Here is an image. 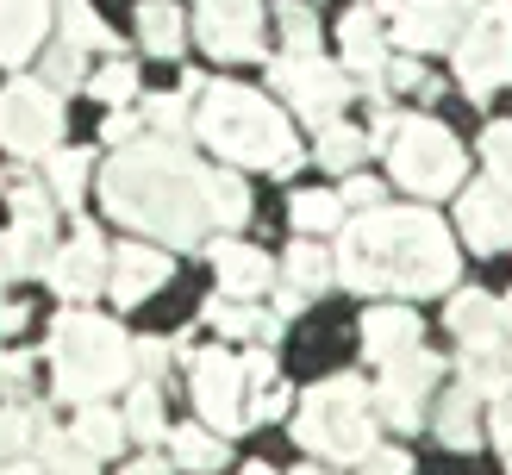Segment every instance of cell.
I'll use <instances>...</instances> for the list:
<instances>
[{"mask_svg": "<svg viewBox=\"0 0 512 475\" xmlns=\"http://www.w3.org/2000/svg\"><path fill=\"white\" fill-rule=\"evenodd\" d=\"M100 200L119 225L144 238H163L175 250L207 244V169L188 157V144L169 138H138L100 175Z\"/></svg>", "mask_w": 512, "mask_h": 475, "instance_id": "1", "label": "cell"}, {"mask_svg": "<svg viewBox=\"0 0 512 475\" xmlns=\"http://www.w3.org/2000/svg\"><path fill=\"white\" fill-rule=\"evenodd\" d=\"M338 275L356 294H444L456 282V238L425 207H375L344 225Z\"/></svg>", "mask_w": 512, "mask_h": 475, "instance_id": "2", "label": "cell"}, {"mask_svg": "<svg viewBox=\"0 0 512 475\" xmlns=\"http://www.w3.org/2000/svg\"><path fill=\"white\" fill-rule=\"evenodd\" d=\"M194 132L207 138L225 163H238V169L288 175L300 163L294 125L281 119L275 100H263L244 82H200V94H194Z\"/></svg>", "mask_w": 512, "mask_h": 475, "instance_id": "3", "label": "cell"}, {"mask_svg": "<svg viewBox=\"0 0 512 475\" xmlns=\"http://www.w3.org/2000/svg\"><path fill=\"white\" fill-rule=\"evenodd\" d=\"M132 369H138L132 338H125L113 319L63 313L50 325V388H57V400L94 407V400H107L113 388L132 382Z\"/></svg>", "mask_w": 512, "mask_h": 475, "instance_id": "4", "label": "cell"}, {"mask_svg": "<svg viewBox=\"0 0 512 475\" xmlns=\"http://www.w3.org/2000/svg\"><path fill=\"white\" fill-rule=\"evenodd\" d=\"M375 394L356 382V375H331V382L306 388L300 394V413H294V444L306 457H325V463H344L356 469L375 450Z\"/></svg>", "mask_w": 512, "mask_h": 475, "instance_id": "5", "label": "cell"}, {"mask_svg": "<svg viewBox=\"0 0 512 475\" xmlns=\"http://www.w3.org/2000/svg\"><path fill=\"white\" fill-rule=\"evenodd\" d=\"M388 169H394V182H400L406 194L438 200V194H456V188H463V144H456L438 119L406 113V119L394 125V138H388Z\"/></svg>", "mask_w": 512, "mask_h": 475, "instance_id": "6", "label": "cell"}, {"mask_svg": "<svg viewBox=\"0 0 512 475\" xmlns=\"http://www.w3.org/2000/svg\"><path fill=\"white\" fill-rule=\"evenodd\" d=\"M506 82H512V0H494V7H475V19L456 38V88L469 100H488Z\"/></svg>", "mask_w": 512, "mask_h": 475, "instance_id": "7", "label": "cell"}, {"mask_svg": "<svg viewBox=\"0 0 512 475\" xmlns=\"http://www.w3.org/2000/svg\"><path fill=\"white\" fill-rule=\"evenodd\" d=\"M63 138V100L44 82H7L0 88V144L13 157H50Z\"/></svg>", "mask_w": 512, "mask_h": 475, "instance_id": "8", "label": "cell"}, {"mask_svg": "<svg viewBox=\"0 0 512 475\" xmlns=\"http://www.w3.org/2000/svg\"><path fill=\"white\" fill-rule=\"evenodd\" d=\"M275 88L288 94V107L306 125L325 132V125L344 113V100H350V75L331 69L325 57H275Z\"/></svg>", "mask_w": 512, "mask_h": 475, "instance_id": "9", "label": "cell"}, {"mask_svg": "<svg viewBox=\"0 0 512 475\" xmlns=\"http://www.w3.org/2000/svg\"><path fill=\"white\" fill-rule=\"evenodd\" d=\"M194 413L219 438L244 425V363L232 350H200L194 357Z\"/></svg>", "mask_w": 512, "mask_h": 475, "instance_id": "10", "label": "cell"}, {"mask_svg": "<svg viewBox=\"0 0 512 475\" xmlns=\"http://www.w3.org/2000/svg\"><path fill=\"white\" fill-rule=\"evenodd\" d=\"M444 363L431 357V350H413V357H400L381 369V388H375V419L400 425V432H413V425H425V400L431 388H438Z\"/></svg>", "mask_w": 512, "mask_h": 475, "instance_id": "11", "label": "cell"}, {"mask_svg": "<svg viewBox=\"0 0 512 475\" xmlns=\"http://www.w3.org/2000/svg\"><path fill=\"white\" fill-rule=\"evenodd\" d=\"M381 13L394 19V38L406 50H444L475 19V0H381Z\"/></svg>", "mask_w": 512, "mask_h": 475, "instance_id": "12", "label": "cell"}, {"mask_svg": "<svg viewBox=\"0 0 512 475\" xmlns=\"http://www.w3.org/2000/svg\"><path fill=\"white\" fill-rule=\"evenodd\" d=\"M194 32L207 44V57L244 63V57L263 50V7H256V0H200Z\"/></svg>", "mask_w": 512, "mask_h": 475, "instance_id": "13", "label": "cell"}, {"mask_svg": "<svg viewBox=\"0 0 512 475\" xmlns=\"http://www.w3.org/2000/svg\"><path fill=\"white\" fill-rule=\"evenodd\" d=\"M44 275H50V288H57L63 300H88V294H100V288H107V275H113L107 238H100L94 225L82 219L69 244H57V250H50V269H44Z\"/></svg>", "mask_w": 512, "mask_h": 475, "instance_id": "14", "label": "cell"}, {"mask_svg": "<svg viewBox=\"0 0 512 475\" xmlns=\"http://www.w3.org/2000/svg\"><path fill=\"white\" fill-rule=\"evenodd\" d=\"M456 225H463V238L481 250V257L512 250V188H500V182L463 188V200H456Z\"/></svg>", "mask_w": 512, "mask_h": 475, "instance_id": "15", "label": "cell"}, {"mask_svg": "<svg viewBox=\"0 0 512 475\" xmlns=\"http://www.w3.org/2000/svg\"><path fill=\"white\" fill-rule=\"evenodd\" d=\"M450 332H456V344H463V357H500V350H506L500 300L481 294V288H463L450 300Z\"/></svg>", "mask_w": 512, "mask_h": 475, "instance_id": "16", "label": "cell"}, {"mask_svg": "<svg viewBox=\"0 0 512 475\" xmlns=\"http://www.w3.org/2000/svg\"><path fill=\"white\" fill-rule=\"evenodd\" d=\"M50 232H57L50 188H13V244L25 269H50Z\"/></svg>", "mask_w": 512, "mask_h": 475, "instance_id": "17", "label": "cell"}, {"mask_svg": "<svg viewBox=\"0 0 512 475\" xmlns=\"http://www.w3.org/2000/svg\"><path fill=\"white\" fill-rule=\"evenodd\" d=\"M207 257H213V269H219V294H225V300H256V294H269V282H275V263H269L256 244L219 238V244H207Z\"/></svg>", "mask_w": 512, "mask_h": 475, "instance_id": "18", "label": "cell"}, {"mask_svg": "<svg viewBox=\"0 0 512 475\" xmlns=\"http://www.w3.org/2000/svg\"><path fill=\"white\" fill-rule=\"evenodd\" d=\"M169 282V257L157 244H119L113 250V275H107V288L119 307H138V300H150Z\"/></svg>", "mask_w": 512, "mask_h": 475, "instance_id": "19", "label": "cell"}, {"mask_svg": "<svg viewBox=\"0 0 512 475\" xmlns=\"http://www.w3.org/2000/svg\"><path fill=\"white\" fill-rule=\"evenodd\" d=\"M44 32H50V0H0V63L7 69L38 57Z\"/></svg>", "mask_w": 512, "mask_h": 475, "instance_id": "20", "label": "cell"}, {"mask_svg": "<svg viewBox=\"0 0 512 475\" xmlns=\"http://www.w3.org/2000/svg\"><path fill=\"white\" fill-rule=\"evenodd\" d=\"M338 38H344V63L363 75V82H381V75H388V38H381V19L369 7H350Z\"/></svg>", "mask_w": 512, "mask_h": 475, "instance_id": "21", "label": "cell"}, {"mask_svg": "<svg viewBox=\"0 0 512 475\" xmlns=\"http://www.w3.org/2000/svg\"><path fill=\"white\" fill-rule=\"evenodd\" d=\"M363 350L375 363H400V357H413L419 350V319L406 313V307H375L363 319Z\"/></svg>", "mask_w": 512, "mask_h": 475, "instance_id": "22", "label": "cell"}, {"mask_svg": "<svg viewBox=\"0 0 512 475\" xmlns=\"http://www.w3.org/2000/svg\"><path fill=\"white\" fill-rule=\"evenodd\" d=\"M169 463L194 469V475H213L225 463V438L207 432V425H175V432H169Z\"/></svg>", "mask_w": 512, "mask_h": 475, "instance_id": "23", "label": "cell"}, {"mask_svg": "<svg viewBox=\"0 0 512 475\" xmlns=\"http://www.w3.org/2000/svg\"><path fill=\"white\" fill-rule=\"evenodd\" d=\"M38 457H44V475H94L100 457L75 438V432H57V425H38Z\"/></svg>", "mask_w": 512, "mask_h": 475, "instance_id": "24", "label": "cell"}, {"mask_svg": "<svg viewBox=\"0 0 512 475\" xmlns=\"http://www.w3.org/2000/svg\"><path fill=\"white\" fill-rule=\"evenodd\" d=\"M331 269H338V263H331L319 244H306V238L288 250V257H281V275H288V294H300V300L325 294V288H331Z\"/></svg>", "mask_w": 512, "mask_h": 475, "instance_id": "25", "label": "cell"}, {"mask_svg": "<svg viewBox=\"0 0 512 475\" xmlns=\"http://www.w3.org/2000/svg\"><path fill=\"white\" fill-rule=\"evenodd\" d=\"M431 432H438V444H444V450H475V444H481V425H475V394H469V388L444 394V407H438V419H431Z\"/></svg>", "mask_w": 512, "mask_h": 475, "instance_id": "26", "label": "cell"}, {"mask_svg": "<svg viewBox=\"0 0 512 475\" xmlns=\"http://www.w3.org/2000/svg\"><path fill=\"white\" fill-rule=\"evenodd\" d=\"M182 13L169 7V0H144L138 7V38H144V50H157V57H182Z\"/></svg>", "mask_w": 512, "mask_h": 475, "instance_id": "27", "label": "cell"}, {"mask_svg": "<svg viewBox=\"0 0 512 475\" xmlns=\"http://www.w3.org/2000/svg\"><path fill=\"white\" fill-rule=\"evenodd\" d=\"M125 438H138V444L169 438V419H163V388H157V382H138V388H132V400H125Z\"/></svg>", "mask_w": 512, "mask_h": 475, "instance_id": "28", "label": "cell"}, {"mask_svg": "<svg viewBox=\"0 0 512 475\" xmlns=\"http://www.w3.org/2000/svg\"><path fill=\"white\" fill-rule=\"evenodd\" d=\"M207 325L213 332H225V338H275L281 332V319H269V313H256V307H238V300H207Z\"/></svg>", "mask_w": 512, "mask_h": 475, "instance_id": "29", "label": "cell"}, {"mask_svg": "<svg viewBox=\"0 0 512 475\" xmlns=\"http://www.w3.org/2000/svg\"><path fill=\"white\" fill-rule=\"evenodd\" d=\"M207 219L213 225H244L250 219V188L232 169H207Z\"/></svg>", "mask_w": 512, "mask_h": 475, "instance_id": "30", "label": "cell"}, {"mask_svg": "<svg viewBox=\"0 0 512 475\" xmlns=\"http://www.w3.org/2000/svg\"><path fill=\"white\" fill-rule=\"evenodd\" d=\"M57 19H63V44L75 50H113V32L88 0H57Z\"/></svg>", "mask_w": 512, "mask_h": 475, "instance_id": "31", "label": "cell"}, {"mask_svg": "<svg viewBox=\"0 0 512 475\" xmlns=\"http://www.w3.org/2000/svg\"><path fill=\"white\" fill-rule=\"evenodd\" d=\"M288 219L300 225V238H313V232H338L344 225V200L338 194H325V188H306L288 200Z\"/></svg>", "mask_w": 512, "mask_h": 475, "instance_id": "32", "label": "cell"}, {"mask_svg": "<svg viewBox=\"0 0 512 475\" xmlns=\"http://www.w3.org/2000/svg\"><path fill=\"white\" fill-rule=\"evenodd\" d=\"M275 25H281V44H288V57H319V19L306 0H281L275 7Z\"/></svg>", "mask_w": 512, "mask_h": 475, "instance_id": "33", "label": "cell"}, {"mask_svg": "<svg viewBox=\"0 0 512 475\" xmlns=\"http://www.w3.org/2000/svg\"><path fill=\"white\" fill-rule=\"evenodd\" d=\"M75 438H82L94 457H113V450L125 444V413H113V407H82V419H75Z\"/></svg>", "mask_w": 512, "mask_h": 475, "instance_id": "34", "label": "cell"}, {"mask_svg": "<svg viewBox=\"0 0 512 475\" xmlns=\"http://www.w3.org/2000/svg\"><path fill=\"white\" fill-rule=\"evenodd\" d=\"M363 150H369V138L356 132V125L331 119L325 132H319V144H313V157H319L325 169H356V163H363Z\"/></svg>", "mask_w": 512, "mask_h": 475, "instance_id": "35", "label": "cell"}, {"mask_svg": "<svg viewBox=\"0 0 512 475\" xmlns=\"http://www.w3.org/2000/svg\"><path fill=\"white\" fill-rule=\"evenodd\" d=\"M88 150H50V200L57 207H75L82 200V188H88Z\"/></svg>", "mask_w": 512, "mask_h": 475, "instance_id": "36", "label": "cell"}, {"mask_svg": "<svg viewBox=\"0 0 512 475\" xmlns=\"http://www.w3.org/2000/svg\"><path fill=\"white\" fill-rule=\"evenodd\" d=\"M144 119L157 125V138H169V144H182V132L194 125V94L182 88V94H163V100H150L144 107Z\"/></svg>", "mask_w": 512, "mask_h": 475, "instance_id": "37", "label": "cell"}, {"mask_svg": "<svg viewBox=\"0 0 512 475\" xmlns=\"http://www.w3.org/2000/svg\"><path fill=\"white\" fill-rule=\"evenodd\" d=\"M88 94L100 100V107H125V100H132L138 94V69L132 63H107V69H100V75H88Z\"/></svg>", "mask_w": 512, "mask_h": 475, "instance_id": "38", "label": "cell"}, {"mask_svg": "<svg viewBox=\"0 0 512 475\" xmlns=\"http://www.w3.org/2000/svg\"><path fill=\"white\" fill-rule=\"evenodd\" d=\"M25 444H38V413L32 407H7V413H0V469L19 463Z\"/></svg>", "mask_w": 512, "mask_h": 475, "instance_id": "39", "label": "cell"}, {"mask_svg": "<svg viewBox=\"0 0 512 475\" xmlns=\"http://www.w3.org/2000/svg\"><path fill=\"white\" fill-rule=\"evenodd\" d=\"M481 157H488L494 182H500V188H512V119H506V125H488V132H481Z\"/></svg>", "mask_w": 512, "mask_h": 475, "instance_id": "40", "label": "cell"}, {"mask_svg": "<svg viewBox=\"0 0 512 475\" xmlns=\"http://www.w3.org/2000/svg\"><path fill=\"white\" fill-rule=\"evenodd\" d=\"M75 82H82V50H75V44H57V50H50V57H44V88H75Z\"/></svg>", "mask_w": 512, "mask_h": 475, "instance_id": "41", "label": "cell"}, {"mask_svg": "<svg viewBox=\"0 0 512 475\" xmlns=\"http://www.w3.org/2000/svg\"><path fill=\"white\" fill-rule=\"evenodd\" d=\"M356 475H413V457L406 450H388V444H375L363 463H356Z\"/></svg>", "mask_w": 512, "mask_h": 475, "instance_id": "42", "label": "cell"}, {"mask_svg": "<svg viewBox=\"0 0 512 475\" xmlns=\"http://www.w3.org/2000/svg\"><path fill=\"white\" fill-rule=\"evenodd\" d=\"M281 413H288V388H256V400H250V407H244V425L256 419V425H263V419H281Z\"/></svg>", "mask_w": 512, "mask_h": 475, "instance_id": "43", "label": "cell"}, {"mask_svg": "<svg viewBox=\"0 0 512 475\" xmlns=\"http://www.w3.org/2000/svg\"><path fill=\"white\" fill-rule=\"evenodd\" d=\"M338 200H344V207H363V213H375V207H381V182H369V175H350Z\"/></svg>", "mask_w": 512, "mask_h": 475, "instance_id": "44", "label": "cell"}, {"mask_svg": "<svg viewBox=\"0 0 512 475\" xmlns=\"http://www.w3.org/2000/svg\"><path fill=\"white\" fill-rule=\"evenodd\" d=\"M388 82L394 88H419V94H438V82H431V75L413 63V57H400V63H388Z\"/></svg>", "mask_w": 512, "mask_h": 475, "instance_id": "45", "label": "cell"}, {"mask_svg": "<svg viewBox=\"0 0 512 475\" xmlns=\"http://www.w3.org/2000/svg\"><path fill=\"white\" fill-rule=\"evenodd\" d=\"M494 444H500V457H506V469H512V394L494 400Z\"/></svg>", "mask_w": 512, "mask_h": 475, "instance_id": "46", "label": "cell"}, {"mask_svg": "<svg viewBox=\"0 0 512 475\" xmlns=\"http://www.w3.org/2000/svg\"><path fill=\"white\" fill-rule=\"evenodd\" d=\"M244 382L250 388H275V357H269V350H250V357H244Z\"/></svg>", "mask_w": 512, "mask_h": 475, "instance_id": "47", "label": "cell"}, {"mask_svg": "<svg viewBox=\"0 0 512 475\" xmlns=\"http://www.w3.org/2000/svg\"><path fill=\"white\" fill-rule=\"evenodd\" d=\"M100 138H107V144H138V119L132 113H107V125H100Z\"/></svg>", "mask_w": 512, "mask_h": 475, "instance_id": "48", "label": "cell"}, {"mask_svg": "<svg viewBox=\"0 0 512 475\" xmlns=\"http://www.w3.org/2000/svg\"><path fill=\"white\" fill-rule=\"evenodd\" d=\"M13 275H25V263H19V244H13V232H0V288H7Z\"/></svg>", "mask_w": 512, "mask_h": 475, "instance_id": "49", "label": "cell"}, {"mask_svg": "<svg viewBox=\"0 0 512 475\" xmlns=\"http://www.w3.org/2000/svg\"><path fill=\"white\" fill-rule=\"evenodd\" d=\"M0 375H7L13 388H25L32 382V357H25V350H7V357H0Z\"/></svg>", "mask_w": 512, "mask_h": 475, "instance_id": "50", "label": "cell"}, {"mask_svg": "<svg viewBox=\"0 0 512 475\" xmlns=\"http://www.w3.org/2000/svg\"><path fill=\"white\" fill-rule=\"evenodd\" d=\"M132 357H138L150 375H163V363H169V344H157V338H150V344H132Z\"/></svg>", "mask_w": 512, "mask_h": 475, "instance_id": "51", "label": "cell"}, {"mask_svg": "<svg viewBox=\"0 0 512 475\" xmlns=\"http://www.w3.org/2000/svg\"><path fill=\"white\" fill-rule=\"evenodd\" d=\"M119 475H175V463H163L157 450H150V457H138V463H125Z\"/></svg>", "mask_w": 512, "mask_h": 475, "instance_id": "52", "label": "cell"}, {"mask_svg": "<svg viewBox=\"0 0 512 475\" xmlns=\"http://www.w3.org/2000/svg\"><path fill=\"white\" fill-rule=\"evenodd\" d=\"M0 475H44V469H32V463H7Z\"/></svg>", "mask_w": 512, "mask_h": 475, "instance_id": "53", "label": "cell"}, {"mask_svg": "<svg viewBox=\"0 0 512 475\" xmlns=\"http://www.w3.org/2000/svg\"><path fill=\"white\" fill-rule=\"evenodd\" d=\"M244 475H275V469H269V463H250V469H244Z\"/></svg>", "mask_w": 512, "mask_h": 475, "instance_id": "54", "label": "cell"}, {"mask_svg": "<svg viewBox=\"0 0 512 475\" xmlns=\"http://www.w3.org/2000/svg\"><path fill=\"white\" fill-rule=\"evenodd\" d=\"M294 475H325V469H294Z\"/></svg>", "mask_w": 512, "mask_h": 475, "instance_id": "55", "label": "cell"}, {"mask_svg": "<svg viewBox=\"0 0 512 475\" xmlns=\"http://www.w3.org/2000/svg\"><path fill=\"white\" fill-rule=\"evenodd\" d=\"M506 369H512V357H506Z\"/></svg>", "mask_w": 512, "mask_h": 475, "instance_id": "56", "label": "cell"}]
</instances>
